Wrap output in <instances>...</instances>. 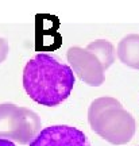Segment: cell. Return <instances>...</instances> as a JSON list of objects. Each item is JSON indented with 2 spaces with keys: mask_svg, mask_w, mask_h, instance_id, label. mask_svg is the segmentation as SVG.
<instances>
[{
  "mask_svg": "<svg viewBox=\"0 0 139 146\" xmlns=\"http://www.w3.org/2000/svg\"><path fill=\"white\" fill-rule=\"evenodd\" d=\"M116 56L128 68L139 69V34H128L118 43Z\"/></svg>",
  "mask_w": 139,
  "mask_h": 146,
  "instance_id": "obj_6",
  "label": "cell"
},
{
  "mask_svg": "<svg viewBox=\"0 0 139 146\" xmlns=\"http://www.w3.org/2000/svg\"><path fill=\"white\" fill-rule=\"evenodd\" d=\"M0 146H16L14 142L7 141V139H0Z\"/></svg>",
  "mask_w": 139,
  "mask_h": 146,
  "instance_id": "obj_8",
  "label": "cell"
},
{
  "mask_svg": "<svg viewBox=\"0 0 139 146\" xmlns=\"http://www.w3.org/2000/svg\"><path fill=\"white\" fill-rule=\"evenodd\" d=\"M88 122L92 130L112 145H126L135 134V119L119 100L97 98L89 106Z\"/></svg>",
  "mask_w": 139,
  "mask_h": 146,
  "instance_id": "obj_2",
  "label": "cell"
},
{
  "mask_svg": "<svg viewBox=\"0 0 139 146\" xmlns=\"http://www.w3.org/2000/svg\"><path fill=\"white\" fill-rule=\"evenodd\" d=\"M66 58L81 81L89 87H100L105 81V70L115 62L116 50L107 39H96L87 47H69Z\"/></svg>",
  "mask_w": 139,
  "mask_h": 146,
  "instance_id": "obj_3",
  "label": "cell"
},
{
  "mask_svg": "<svg viewBox=\"0 0 139 146\" xmlns=\"http://www.w3.org/2000/svg\"><path fill=\"white\" fill-rule=\"evenodd\" d=\"M8 53H10V45H8V42L5 41L4 38L0 36V64L5 61Z\"/></svg>",
  "mask_w": 139,
  "mask_h": 146,
  "instance_id": "obj_7",
  "label": "cell"
},
{
  "mask_svg": "<svg viewBox=\"0 0 139 146\" xmlns=\"http://www.w3.org/2000/svg\"><path fill=\"white\" fill-rule=\"evenodd\" d=\"M30 146H91L85 133L68 125L49 126L38 133Z\"/></svg>",
  "mask_w": 139,
  "mask_h": 146,
  "instance_id": "obj_5",
  "label": "cell"
},
{
  "mask_svg": "<svg viewBox=\"0 0 139 146\" xmlns=\"http://www.w3.org/2000/svg\"><path fill=\"white\" fill-rule=\"evenodd\" d=\"M76 77L69 65L53 54L39 53L23 69V88L35 103L56 107L70 96Z\"/></svg>",
  "mask_w": 139,
  "mask_h": 146,
  "instance_id": "obj_1",
  "label": "cell"
},
{
  "mask_svg": "<svg viewBox=\"0 0 139 146\" xmlns=\"http://www.w3.org/2000/svg\"><path fill=\"white\" fill-rule=\"evenodd\" d=\"M41 127V119L32 110L12 103L0 104V139L28 145Z\"/></svg>",
  "mask_w": 139,
  "mask_h": 146,
  "instance_id": "obj_4",
  "label": "cell"
}]
</instances>
